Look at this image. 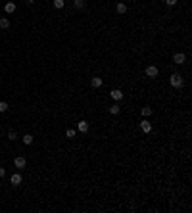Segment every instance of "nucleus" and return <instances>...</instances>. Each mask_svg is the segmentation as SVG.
Returning a JSON list of instances; mask_svg holds the SVG:
<instances>
[{
	"label": "nucleus",
	"instance_id": "f257e3e1",
	"mask_svg": "<svg viewBox=\"0 0 192 213\" xmlns=\"http://www.w3.org/2000/svg\"><path fill=\"white\" fill-rule=\"evenodd\" d=\"M169 83H171V86H175V88H183V85H184V79L181 77L179 73H173L169 77Z\"/></svg>",
	"mask_w": 192,
	"mask_h": 213
},
{
	"label": "nucleus",
	"instance_id": "f03ea898",
	"mask_svg": "<svg viewBox=\"0 0 192 213\" xmlns=\"http://www.w3.org/2000/svg\"><path fill=\"white\" fill-rule=\"evenodd\" d=\"M144 73H146V75L150 77V79H156V77H158V73H159V69H158V67H156V65H148Z\"/></svg>",
	"mask_w": 192,
	"mask_h": 213
},
{
	"label": "nucleus",
	"instance_id": "7ed1b4c3",
	"mask_svg": "<svg viewBox=\"0 0 192 213\" xmlns=\"http://www.w3.org/2000/svg\"><path fill=\"white\" fill-rule=\"evenodd\" d=\"M173 64H177V65H183V64H186V56L183 54V52H177V54L173 56Z\"/></svg>",
	"mask_w": 192,
	"mask_h": 213
},
{
	"label": "nucleus",
	"instance_id": "20e7f679",
	"mask_svg": "<svg viewBox=\"0 0 192 213\" xmlns=\"http://www.w3.org/2000/svg\"><path fill=\"white\" fill-rule=\"evenodd\" d=\"M14 165H15L17 169H25V167H27V159H25L23 155H19V158L14 159Z\"/></svg>",
	"mask_w": 192,
	"mask_h": 213
},
{
	"label": "nucleus",
	"instance_id": "39448f33",
	"mask_svg": "<svg viewBox=\"0 0 192 213\" xmlns=\"http://www.w3.org/2000/svg\"><path fill=\"white\" fill-rule=\"evenodd\" d=\"M140 131H142V133H146V134L152 133V123H150L148 119H144V121L140 123Z\"/></svg>",
	"mask_w": 192,
	"mask_h": 213
},
{
	"label": "nucleus",
	"instance_id": "423d86ee",
	"mask_svg": "<svg viewBox=\"0 0 192 213\" xmlns=\"http://www.w3.org/2000/svg\"><path fill=\"white\" fill-rule=\"evenodd\" d=\"M110 96H112L115 102H121V100H123V92L119 90V88H113V90L110 92Z\"/></svg>",
	"mask_w": 192,
	"mask_h": 213
},
{
	"label": "nucleus",
	"instance_id": "0eeeda50",
	"mask_svg": "<svg viewBox=\"0 0 192 213\" xmlns=\"http://www.w3.org/2000/svg\"><path fill=\"white\" fill-rule=\"evenodd\" d=\"M21 183H23V177L19 175V173H14L12 175V186H19Z\"/></svg>",
	"mask_w": 192,
	"mask_h": 213
},
{
	"label": "nucleus",
	"instance_id": "6e6552de",
	"mask_svg": "<svg viewBox=\"0 0 192 213\" xmlns=\"http://www.w3.org/2000/svg\"><path fill=\"white\" fill-rule=\"evenodd\" d=\"M15 8H17V6H15V2H6V4H4V12H6V14H14Z\"/></svg>",
	"mask_w": 192,
	"mask_h": 213
},
{
	"label": "nucleus",
	"instance_id": "1a4fd4ad",
	"mask_svg": "<svg viewBox=\"0 0 192 213\" xmlns=\"http://www.w3.org/2000/svg\"><path fill=\"white\" fill-rule=\"evenodd\" d=\"M115 12H117L119 15L127 14V4H123V2H117V6H115Z\"/></svg>",
	"mask_w": 192,
	"mask_h": 213
},
{
	"label": "nucleus",
	"instance_id": "9d476101",
	"mask_svg": "<svg viewBox=\"0 0 192 213\" xmlns=\"http://www.w3.org/2000/svg\"><path fill=\"white\" fill-rule=\"evenodd\" d=\"M102 77H92V79H90V85H92V88H100L102 86Z\"/></svg>",
	"mask_w": 192,
	"mask_h": 213
},
{
	"label": "nucleus",
	"instance_id": "9b49d317",
	"mask_svg": "<svg viewBox=\"0 0 192 213\" xmlns=\"http://www.w3.org/2000/svg\"><path fill=\"white\" fill-rule=\"evenodd\" d=\"M77 129H79L81 133H89V121H79L77 123Z\"/></svg>",
	"mask_w": 192,
	"mask_h": 213
},
{
	"label": "nucleus",
	"instance_id": "f8f14e48",
	"mask_svg": "<svg viewBox=\"0 0 192 213\" xmlns=\"http://www.w3.org/2000/svg\"><path fill=\"white\" fill-rule=\"evenodd\" d=\"M85 6H87L85 0H73V8H75V10H83Z\"/></svg>",
	"mask_w": 192,
	"mask_h": 213
},
{
	"label": "nucleus",
	"instance_id": "ddd939ff",
	"mask_svg": "<svg viewBox=\"0 0 192 213\" xmlns=\"http://www.w3.org/2000/svg\"><path fill=\"white\" fill-rule=\"evenodd\" d=\"M52 6H54L56 10H61L65 6V0H52Z\"/></svg>",
	"mask_w": 192,
	"mask_h": 213
},
{
	"label": "nucleus",
	"instance_id": "4468645a",
	"mask_svg": "<svg viewBox=\"0 0 192 213\" xmlns=\"http://www.w3.org/2000/svg\"><path fill=\"white\" fill-rule=\"evenodd\" d=\"M21 140H23L25 146H29V144H33V140H35V138H33V134H23V138H21Z\"/></svg>",
	"mask_w": 192,
	"mask_h": 213
},
{
	"label": "nucleus",
	"instance_id": "2eb2a0df",
	"mask_svg": "<svg viewBox=\"0 0 192 213\" xmlns=\"http://www.w3.org/2000/svg\"><path fill=\"white\" fill-rule=\"evenodd\" d=\"M0 29H10V19L8 17H0Z\"/></svg>",
	"mask_w": 192,
	"mask_h": 213
},
{
	"label": "nucleus",
	"instance_id": "dca6fc26",
	"mask_svg": "<svg viewBox=\"0 0 192 213\" xmlns=\"http://www.w3.org/2000/svg\"><path fill=\"white\" fill-rule=\"evenodd\" d=\"M119 111H121V108H119V104H113V106L110 108V113H112V115H117Z\"/></svg>",
	"mask_w": 192,
	"mask_h": 213
},
{
	"label": "nucleus",
	"instance_id": "f3484780",
	"mask_svg": "<svg viewBox=\"0 0 192 213\" xmlns=\"http://www.w3.org/2000/svg\"><path fill=\"white\" fill-rule=\"evenodd\" d=\"M65 136H67V138H75V136H77V131H75V129H67V131H65Z\"/></svg>",
	"mask_w": 192,
	"mask_h": 213
},
{
	"label": "nucleus",
	"instance_id": "a211bd4d",
	"mask_svg": "<svg viewBox=\"0 0 192 213\" xmlns=\"http://www.w3.org/2000/svg\"><path fill=\"white\" fill-rule=\"evenodd\" d=\"M142 115H144V117H150V115H152V108H150V106L142 108Z\"/></svg>",
	"mask_w": 192,
	"mask_h": 213
},
{
	"label": "nucleus",
	"instance_id": "6ab92c4d",
	"mask_svg": "<svg viewBox=\"0 0 192 213\" xmlns=\"http://www.w3.org/2000/svg\"><path fill=\"white\" fill-rule=\"evenodd\" d=\"M8 108H10V106H8V102H0V113H6V111H8Z\"/></svg>",
	"mask_w": 192,
	"mask_h": 213
},
{
	"label": "nucleus",
	"instance_id": "aec40b11",
	"mask_svg": "<svg viewBox=\"0 0 192 213\" xmlns=\"http://www.w3.org/2000/svg\"><path fill=\"white\" fill-rule=\"evenodd\" d=\"M8 138L12 140V142H14V140H17V133H15V131H10V133H8Z\"/></svg>",
	"mask_w": 192,
	"mask_h": 213
},
{
	"label": "nucleus",
	"instance_id": "412c9836",
	"mask_svg": "<svg viewBox=\"0 0 192 213\" xmlns=\"http://www.w3.org/2000/svg\"><path fill=\"white\" fill-rule=\"evenodd\" d=\"M177 2H179V0H165V4H167V6H175Z\"/></svg>",
	"mask_w": 192,
	"mask_h": 213
},
{
	"label": "nucleus",
	"instance_id": "4be33fe9",
	"mask_svg": "<svg viewBox=\"0 0 192 213\" xmlns=\"http://www.w3.org/2000/svg\"><path fill=\"white\" fill-rule=\"evenodd\" d=\"M4 177H6V169L0 167V179H4Z\"/></svg>",
	"mask_w": 192,
	"mask_h": 213
},
{
	"label": "nucleus",
	"instance_id": "5701e85b",
	"mask_svg": "<svg viewBox=\"0 0 192 213\" xmlns=\"http://www.w3.org/2000/svg\"><path fill=\"white\" fill-rule=\"evenodd\" d=\"M27 2H29V4H33V2H37V0H27Z\"/></svg>",
	"mask_w": 192,
	"mask_h": 213
},
{
	"label": "nucleus",
	"instance_id": "b1692460",
	"mask_svg": "<svg viewBox=\"0 0 192 213\" xmlns=\"http://www.w3.org/2000/svg\"><path fill=\"white\" fill-rule=\"evenodd\" d=\"M0 17H2V15H0Z\"/></svg>",
	"mask_w": 192,
	"mask_h": 213
}]
</instances>
